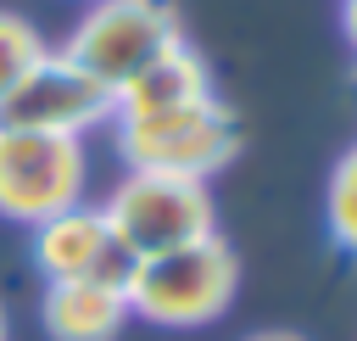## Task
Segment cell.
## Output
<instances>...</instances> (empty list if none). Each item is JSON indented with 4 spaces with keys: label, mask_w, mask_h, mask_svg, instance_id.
Here are the masks:
<instances>
[{
    "label": "cell",
    "mask_w": 357,
    "mask_h": 341,
    "mask_svg": "<svg viewBox=\"0 0 357 341\" xmlns=\"http://www.w3.org/2000/svg\"><path fill=\"white\" fill-rule=\"evenodd\" d=\"M234 285H240V263H234L229 240L223 235H201L190 246L139 257L123 296H128V313L145 319V324L195 330V324H212L234 302Z\"/></svg>",
    "instance_id": "1"
},
{
    "label": "cell",
    "mask_w": 357,
    "mask_h": 341,
    "mask_svg": "<svg viewBox=\"0 0 357 341\" xmlns=\"http://www.w3.org/2000/svg\"><path fill=\"white\" fill-rule=\"evenodd\" d=\"M100 212H106L117 246L134 263L156 257V252H173V246H190L201 235H218L212 229V190L201 179H178V173L128 168Z\"/></svg>",
    "instance_id": "2"
},
{
    "label": "cell",
    "mask_w": 357,
    "mask_h": 341,
    "mask_svg": "<svg viewBox=\"0 0 357 341\" xmlns=\"http://www.w3.org/2000/svg\"><path fill=\"white\" fill-rule=\"evenodd\" d=\"M173 45H178V17L167 0H95L73 22L61 56L84 67L95 84H106L117 101V89Z\"/></svg>",
    "instance_id": "3"
},
{
    "label": "cell",
    "mask_w": 357,
    "mask_h": 341,
    "mask_svg": "<svg viewBox=\"0 0 357 341\" xmlns=\"http://www.w3.org/2000/svg\"><path fill=\"white\" fill-rule=\"evenodd\" d=\"M240 151V117L212 95L184 112L162 117H117V157L145 173H178V179H212Z\"/></svg>",
    "instance_id": "4"
},
{
    "label": "cell",
    "mask_w": 357,
    "mask_h": 341,
    "mask_svg": "<svg viewBox=\"0 0 357 341\" xmlns=\"http://www.w3.org/2000/svg\"><path fill=\"white\" fill-rule=\"evenodd\" d=\"M84 179H89L84 140L0 129V218L45 224L84 201Z\"/></svg>",
    "instance_id": "5"
},
{
    "label": "cell",
    "mask_w": 357,
    "mask_h": 341,
    "mask_svg": "<svg viewBox=\"0 0 357 341\" xmlns=\"http://www.w3.org/2000/svg\"><path fill=\"white\" fill-rule=\"evenodd\" d=\"M112 89L95 84L84 67H73L61 50H45L6 95H0V129H33V134H67L84 140L89 129L112 123Z\"/></svg>",
    "instance_id": "6"
},
{
    "label": "cell",
    "mask_w": 357,
    "mask_h": 341,
    "mask_svg": "<svg viewBox=\"0 0 357 341\" xmlns=\"http://www.w3.org/2000/svg\"><path fill=\"white\" fill-rule=\"evenodd\" d=\"M28 252H33V268L45 274V285H56V280H100V285L128 291V274H134V257L117 246L106 212L84 207V201L56 212V218H45V224H33Z\"/></svg>",
    "instance_id": "7"
},
{
    "label": "cell",
    "mask_w": 357,
    "mask_h": 341,
    "mask_svg": "<svg viewBox=\"0 0 357 341\" xmlns=\"http://www.w3.org/2000/svg\"><path fill=\"white\" fill-rule=\"evenodd\" d=\"M201 101H212V73H206V61L178 39L173 50H162L145 73H134V78L117 89L112 123H117V117H162V112H184V106H201Z\"/></svg>",
    "instance_id": "8"
},
{
    "label": "cell",
    "mask_w": 357,
    "mask_h": 341,
    "mask_svg": "<svg viewBox=\"0 0 357 341\" xmlns=\"http://www.w3.org/2000/svg\"><path fill=\"white\" fill-rule=\"evenodd\" d=\"M128 319V296L100 280H56L39 302V324L50 341H117Z\"/></svg>",
    "instance_id": "9"
},
{
    "label": "cell",
    "mask_w": 357,
    "mask_h": 341,
    "mask_svg": "<svg viewBox=\"0 0 357 341\" xmlns=\"http://www.w3.org/2000/svg\"><path fill=\"white\" fill-rule=\"evenodd\" d=\"M324 218H329V240L357 257V145H351V151L335 162V173H329Z\"/></svg>",
    "instance_id": "10"
},
{
    "label": "cell",
    "mask_w": 357,
    "mask_h": 341,
    "mask_svg": "<svg viewBox=\"0 0 357 341\" xmlns=\"http://www.w3.org/2000/svg\"><path fill=\"white\" fill-rule=\"evenodd\" d=\"M45 50H50V45L39 39L33 22H22L17 11H0V95H6V89H11Z\"/></svg>",
    "instance_id": "11"
},
{
    "label": "cell",
    "mask_w": 357,
    "mask_h": 341,
    "mask_svg": "<svg viewBox=\"0 0 357 341\" xmlns=\"http://www.w3.org/2000/svg\"><path fill=\"white\" fill-rule=\"evenodd\" d=\"M340 28H346V39L357 50V0H340Z\"/></svg>",
    "instance_id": "12"
},
{
    "label": "cell",
    "mask_w": 357,
    "mask_h": 341,
    "mask_svg": "<svg viewBox=\"0 0 357 341\" xmlns=\"http://www.w3.org/2000/svg\"><path fill=\"white\" fill-rule=\"evenodd\" d=\"M245 341H307V335H296V330H257V335H245Z\"/></svg>",
    "instance_id": "13"
},
{
    "label": "cell",
    "mask_w": 357,
    "mask_h": 341,
    "mask_svg": "<svg viewBox=\"0 0 357 341\" xmlns=\"http://www.w3.org/2000/svg\"><path fill=\"white\" fill-rule=\"evenodd\" d=\"M0 341H11V330H6V307H0Z\"/></svg>",
    "instance_id": "14"
}]
</instances>
